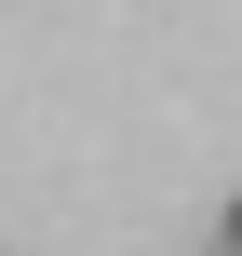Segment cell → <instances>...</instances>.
I'll list each match as a JSON object with an SVG mask.
<instances>
[{"mask_svg":"<svg viewBox=\"0 0 242 256\" xmlns=\"http://www.w3.org/2000/svg\"><path fill=\"white\" fill-rule=\"evenodd\" d=\"M216 256H242V202H229V230H216Z\"/></svg>","mask_w":242,"mask_h":256,"instance_id":"cell-1","label":"cell"}]
</instances>
